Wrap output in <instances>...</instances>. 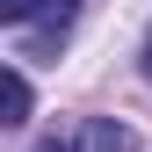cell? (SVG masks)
I'll list each match as a JSON object with an SVG mask.
<instances>
[{
  "instance_id": "cell-1",
  "label": "cell",
  "mask_w": 152,
  "mask_h": 152,
  "mask_svg": "<svg viewBox=\"0 0 152 152\" xmlns=\"http://www.w3.org/2000/svg\"><path fill=\"white\" fill-rule=\"evenodd\" d=\"M0 22L7 29H29V58L65 44V29L80 22V0H0Z\"/></svg>"
},
{
  "instance_id": "cell-2",
  "label": "cell",
  "mask_w": 152,
  "mask_h": 152,
  "mask_svg": "<svg viewBox=\"0 0 152 152\" xmlns=\"http://www.w3.org/2000/svg\"><path fill=\"white\" fill-rule=\"evenodd\" d=\"M138 138H130V123L116 116H80L72 130H58V138H36V152H130Z\"/></svg>"
},
{
  "instance_id": "cell-3",
  "label": "cell",
  "mask_w": 152,
  "mask_h": 152,
  "mask_svg": "<svg viewBox=\"0 0 152 152\" xmlns=\"http://www.w3.org/2000/svg\"><path fill=\"white\" fill-rule=\"evenodd\" d=\"M29 109H36L29 72H22V65H7V123H29Z\"/></svg>"
},
{
  "instance_id": "cell-4",
  "label": "cell",
  "mask_w": 152,
  "mask_h": 152,
  "mask_svg": "<svg viewBox=\"0 0 152 152\" xmlns=\"http://www.w3.org/2000/svg\"><path fill=\"white\" fill-rule=\"evenodd\" d=\"M138 65H145V80H152V29H145V44H138Z\"/></svg>"
}]
</instances>
